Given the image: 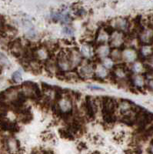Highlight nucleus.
<instances>
[{
    "mask_svg": "<svg viewBox=\"0 0 153 154\" xmlns=\"http://www.w3.org/2000/svg\"><path fill=\"white\" fill-rule=\"evenodd\" d=\"M82 108L84 109L86 117L89 119H94L96 116V109H98V103L90 96H87L83 103Z\"/></svg>",
    "mask_w": 153,
    "mask_h": 154,
    "instance_id": "f257e3e1",
    "label": "nucleus"
},
{
    "mask_svg": "<svg viewBox=\"0 0 153 154\" xmlns=\"http://www.w3.org/2000/svg\"><path fill=\"white\" fill-rule=\"evenodd\" d=\"M100 103H101L103 114L115 113V110L118 109V103H117L116 100L108 96L103 97L100 100Z\"/></svg>",
    "mask_w": 153,
    "mask_h": 154,
    "instance_id": "f03ea898",
    "label": "nucleus"
},
{
    "mask_svg": "<svg viewBox=\"0 0 153 154\" xmlns=\"http://www.w3.org/2000/svg\"><path fill=\"white\" fill-rule=\"evenodd\" d=\"M57 104L63 115V114H71L72 112V101L71 96H69V95L63 96V98L57 102Z\"/></svg>",
    "mask_w": 153,
    "mask_h": 154,
    "instance_id": "7ed1b4c3",
    "label": "nucleus"
},
{
    "mask_svg": "<svg viewBox=\"0 0 153 154\" xmlns=\"http://www.w3.org/2000/svg\"><path fill=\"white\" fill-rule=\"evenodd\" d=\"M67 54L69 56L72 68L78 67L82 63V54L78 49H69L67 50Z\"/></svg>",
    "mask_w": 153,
    "mask_h": 154,
    "instance_id": "20e7f679",
    "label": "nucleus"
},
{
    "mask_svg": "<svg viewBox=\"0 0 153 154\" xmlns=\"http://www.w3.org/2000/svg\"><path fill=\"white\" fill-rule=\"evenodd\" d=\"M78 73L81 78L89 79L92 77V75H95V67H93L89 62H86L85 63H82L78 66Z\"/></svg>",
    "mask_w": 153,
    "mask_h": 154,
    "instance_id": "39448f33",
    "label": "nucleus"
},
{
    "mask_svg": "<svg viewBox=\"0 0 153 154\" xmlns=\"http://www.w3.org/2000/svg\"><path fill=\"white\" fill-rule=\"evenodd\" d=\"M124 42V35L122 32L115 30L109 38V46L111 48H121Z\"/></svg>",
    "mask_w": 153,
    "mask_h": 154,
    "instance_id": "423d86ee",
    "label": "nucleus"
},
{
    "mask_svg": "<svg viewBox=\"0 0 153 154\" xmlns=\"http://www.w3.org/2000/svg\"><path fill=\"white\" fill-rule=\"evenodd\" d=\"M5 147L10 153L19 154V152H20L21 149H20L19 142L17 140L12 138V137L9 138L5 141Z\"/></svg>",
    "mask_w": 153,
    "mask_h": 154,
    "instance_id": "0eeeda50",
    "label": "nucleus"
},
{
    "mask_svg": "<svg viewBox=\"0 0 153 154\" xmlns=\"http://www.w3.org/2000/svg\"><path fill=\"white\" fill-rule=\"evenodd\" d=\"M139 57V54L132 48H125L122 49V60L128 63L136 62Z\"/></svg>",
    "mask_w": 153,
    "mask_h": 154,
    "instance_id": "6e6552de",
    "label": "nucleus"
},
{
    "mask_svg": "<svg viewBox=\"0 0 153 154\" xmlns=\"http://www.w3.org/2000/svg\"><path fill=\"white\" fill-rule=\"evenodd\" d=\"M1 127H2V130L12 132V133L18 132L19 128L16 123L12 122V121L9 120V119H5V118L3 119V117H2V119H1Z\"/></svg>",
    "mask_w": 153,
    "mask_h": 154,
    "instance_id": "1a4fd4ad",
    "label": "nucleus"
},
{
    "mask_svg": "<svg viewBox=\"0 0 153 154\" xmlns=\"http://www.w3.org/2000/svg\"><path fill=\"white\" fill-rule=\"evenodd\" d=\"M139 56L144 60L153 57V44H143L139 51Z\"/></svg>",
    "mask_w": 153,
    "mask_h": 154,
    "instance_id": "9d476101",
    "label": "nucleus"
},
{
    "mask_svg": "<svg viewBox=\"0 0 153 154\" xmlns=\"http://www.w3.org/2000/svg\"><path fill=\"white\" fill-rule=\"evenodd\" d=\"M95 75L98 79L106 78L108 75H109V73L108 72V69H106L102 64V63L96 64V66H95Z\"/></svg>",
    "mask_w": 153,
    "mask_h": 154,
    "instance_id": "9b49d317",
    "label": "nucleus"
},
{
    "mask_svg": "<svg viewBox=\"0 0 153 154\" xmlns=\"http://www.w3.org/2000/svg\"><path fill=\"white\" fill-rule=\"evenodd\" d=\"M145 77L144 75H140V74H136V75L132 77V84L136 86L138 88H143L146 86Z\"/></svg>",
    "mask_w": 153,
    "mask_h": 154,
    "instance_id": "f8f14e48",
    "label": "nucleus"
},
{
    "mask_svg": "<svg viewBox=\"0 0 153 154\" xmlns=\"http://www.w3.org/2000/svg\"><path fill=\"white\" fill-rule=\"evenodd\" d=\"M128 27H129V22L126 19H124V18H118L115 20V26H114V28L117 31H125V29H127Z\"/></svg>",
    "mask_w": 153,
    "mask_h": 154,
    "instance_id": "ddd939ff",
    "label": "nucleus"
},
{
    "mask_svg": "<svg viewBox=\"0 0 153 154\" xmlns=\"http://www.w3.org/2000/svg\"><path fill=\"white\" fill-rule=\"evenodd\" d=\"M111 49L112 48L110 46H107L106 44L99 45L97 49H96V54H97L98 56H100V57L106 58L107 56H109Z\"/></svg>",
    "mask_w": 153,
    "mask_h": 154,
    "instance_id": "4468645a",
    "label": "nucleus"
},
{
    "mask_svg": "<svg viewBox=\"0 0 153 154\" xmlns=\"http://www.w3.org/2000/svg\"><path fill=\"white\" fill-rule=\"evenodd\" d=\"M109 57L114 62H119L122 60V50L120 48H112Z\"/></svg>",
    "mask_w": 153,
    "mask_h": 154,
    "instance_id": "2eb2a0df",
    "label": "nucleus"
},
{
    "mask_svg": "<svg viewBox=\"0 0 153 154\" xmlns=\"http://www.w3.org/2000/svg\"><path fill=\"white\" fill-rule=\"evenodd\" d=\"M146 67L143 65L142 63L141 62L136 61L133 63V65H132V72H134L136 74H140L142 73V72H145Z\"/></svg>",
    "mask_w": 153,
    "mask_h": 154,
    "instance_id": "dca6fc26",
    "label": "nucleus"
},
{
    "mask_svg": "<svg viewBox=\"0 0 153 154\" xmlns=\"http://www.w3.org/2000/svg\"><path fill=\"white\" fill-rule=\"evenodd\" d=\"M59 133L60 135V137L64 139H67V140H72L75 139V136L67 128L66 129H60V130H59Z\"/></svg>",
    "mask_w": 153,
    "mask_h": 154,
    "instance_id": "f3484780",
    "label": "nucleus"
},
{
    "mask_svg": "<svg viewBox=\"0 0 153 154\" xmlns=\"http://www.w3.org/2000/svg\"><path fill=\"white\" fill-rule=\"evenodd\" d=\"M80 52L82 54V56L89 58L92 56V47L91 46H89V44H84V45L82 46V47H81Z\"/></svg>",
    "mask_w": 153,
    "mask_h": 154,
    "instance_id": "a211bd4d",
    "label": "nucleus"
},
{
    "mask_svg": "<svg viewBox=\"0 0 153 154\" xmlns=\"http://www.w3.org/2000/svg\"><path fill=\"white\" fill-rule=\"evenodd\" d=\"M102 64L106 67V69H112L114 66V61L112 60L111 58H104L103 60L102 61Z\"/></svg>",
    "mask_w": 153,
    "mask_h": 154,
    "instance_id": "6ab92c4d",
    "label": "nucleus"
},
{
    "mask_svg": "<svg viewBox=\"0 0 153 154\" xmlns=\"http://www.w3.org/2000/svg\"><path fill=\"white\" fill-rule=\"evenodd\" d=\"M22 72L20 71H16L12 73V79L13 82L18 83V82H21L22 81Z\"/></svg>",
    "mask_w": 153,
    "mask_h": 154,
    "instance_id": "aec40b11",
    "label": "nucleus"
},
{
    "mask_svg": "<svg viewBox=\"0 0 153 154\" xmlns=\"http://www.w3.org/2000/svg\"><path fill=\"white\" fill-rule=\"evenodd\" d=\"M52 89H53V87L49 84H47L45 82H42V92H44V93H49V92L52 91Z\"/></svg>",
    "mask_w": 153,
    "mask_h": 154,
    "instance_id": "412c9836",
    "label": "nucleus"
},
{
    "mask_svg": "<svg viewBox=\"0 0 153 154\" xmlns=\"http://www.w3.org/2000/svg\"><path fill=\"white\" fill-rule=\"evenodd\" d=\"M63 33L67 35H72L74 33V31H73L72 29L69 28V27H65L63 29Z\"/></svg>",
    "mask_w": 153,
    "mask_h": 154,
    "instance_id": "4be33fe9",
    "label": "nucleus"
},
{
    "mask_svg": "<svg viewBox=\"0 0 153 154\" xmlns=\"http://www.w3.org/2000/svg\"><path fill=\"white\" fill-rule=\"evenodd\" d=\"M146 87H147V89H148L149 91L152 92L153 93V79L147 80V82H146Z\"/></svg>",
    "mask_w": 153,
    "mask_h": 154,
    "instance_id": "5701e85b",
    "label": "nucleus"
},
{
    "mask_svg": "<svg viewBox=\"0 0 153 154\" xmlns=\"http://www.w3.org/2000/svg\"><path fill=\"white\" fill-rule=\"evenodd\" d=\"M78 146H79V148H82V149H86V148H87V147H86V145H85V144L84 143H82V142H81L80 143H79Z\"/></svg>",
    "mask_w": 153,
    "mask_h": 154,
    "instance_id": "b1692460",
    "label": "nucleus"
},
{
    "mask_svg": "<svg viewBox=\"0 0 153 154\" xmlns=\"http://www.w3.org/2000/svg\"><path fill=\"white\" fill-rule=\"evenodd\" d=\"M91 89H96V90H103V88L99 87V86H89Z\"/></svg>",
    "mask_w": 153,
    "mask_h": 154,
    "instance_id": "393cba45",
    "label": "nucleus"
},
{
    "mask_svg": "<svg viewBox=\"0 0 153 154\" xmlns=\"http://www.w3.org/2000/svg\"><path fill=\"white\" fill-rule=\"evenodd\" d=\"M150 152H151V154H153V144L151 145V149H150Z\"/></svg>",
    "mask_w": 153,
    "mask_h": 154,
    "instance_id": "a878e982",
    "label": "nucleus"
}]
</instances>
